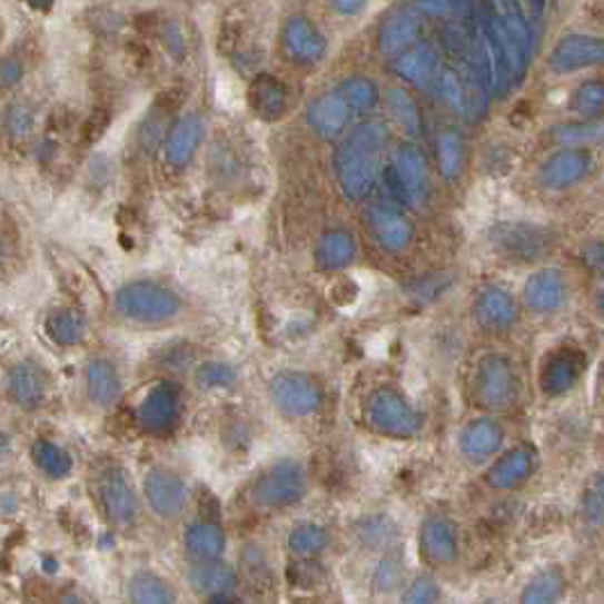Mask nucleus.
<instances>
[{"instance_id": "obj_46", "label": "nucleus", "mask_w": 604, "mask_h": 604, "mask_svg": "<svg viewBox=\"0 0 604 604\" xmlns=\"http://www.w3.org/2000/svg\"><path fill=\"white\" fill-rule=\"evenodd\" d=\"M237 382V370L226 362H207L196 370V387L202 392L228 389Z\"/></svg>"}, {"instance_id": "obj_53", "label": "nucleus", "mask_w": 604, "mask_h": 604, "mask_svg": "<svg viewBox=\"0 0 604 604\" xmlns=\"http://www.w3.org/2000/svg\"><path fill=\"white\" fill-rule=\"evenodd\" d=\"M423 19H446L453 12V0H414L409 6Z\"/></svg>"}, {"instance_id": "obj_51", "label": "nucleus", "mask_w": 604, "mask_h": 604, "mask_svg": "<svg viewBox=\"0 0 604 604\" xmlns=\"http://www.w3.org/2000/svg\"><path fill=\"white\" fill-rule=\"evenodd\" d=\"M26 78V65L19 55L0 58V91H14Z\"/></svg>"}, {"instance_id": "obj_30", "label": "nucleus", "mask_w": 604, "mask_h": 604, "mask_svg": "<svg viewBox=\"0 0 604 604\" xmlns=\"http://www.w3.org/2000/svg\"><path fill=\"white\" fill-rule=\"evenodd\" d=\"M250 105L264 121H278L289 112V91L276 76L261 73L250 85Z\"/></svg>"}, {"instance_id": "obj_9", "label": "nucleus", "mask_w": 604, "mask_h": 604, "mask_svg": "<svg viewBox=\"0 0 604 604\" xmlns=\"http://www.w3.org/2000/svg\"><path fill=\"white\" fill-rule=\"evenodd\" d=\"M268 398L280 414L305 418L323 407V389L309 373L285 370L270 379Z\"/></svg>"}, {"instance_id": "obj_2", "label": "nucleus", "mask_w": 604, "mask_h": 604, "mask_svg": "<svg viewBox=\"0 0 604 604\" xmlns=\"http://www.w3.org/2000/svg\"><path fill=\"white\" fill-rule=\"evenodd\" d=\"M387 139V126L382 121H366L353 128L337 148L335 174L348 200H364L375 189Z\"/></svg>"}, {"instance_id": "obj_57", "label": "nucleus", "mask_w": 604, "mask_h": 604, "mask_svg": "<svg viewBox=\"0 0 604 604\" xmlns=\"http://www.w3.org/2000/svg\"><path fill=\"white\" fill-rule=\"evenodd\" d=\"M327 3L341 17H357L366 8V0H327Z\"/></svg>"}, {"instance_id": "obj_17", "label": "nucleus", "mask_w": 604, "mask_h": 604, "mask_svg": "<svg viewBox=\"0 0 604 604\" xmlns=\"http://www.w3.org/2000/svg\"><path fill=\"white\" fill-rule=\"evenodd\" d=\"M602 60H604V41L600 37L573 32L557 41V46L551 52V58H547V67H551L557 76H568V73L600 67Z\"/></svg>"}, {"instance_id": "obj_40", "label": "nucleus", "mask_w": 604, "mask_h": 604, "mask_svg": "<svg viewBox=\"0 0 604 604\" xmlns=\"http://www.w3.org/2000/svg\"><path fill=\"white\" fill-rule=\"evenodd\" d=\"M169 112H171L169 107L155 105L146 115V119L141 121V126L137 130V148L141 155H155L161 148L164 137H167L169 126H171Z\"/></svg>"}, {"instance_id": "obj_39", "label": "nucleus", "mask_w": 604, "mask_h": 604, "mask_svg": "<svg viewBox=\"0 0 604 604\" xmlns=\"http://www.w3.org/2000/svg\"><path fill=\"white\" fill-rule=\"evenodd\" d=\"M28 496V486L21 477L12 475V471L0 475V523H17L26 514Z\"/></svg>"}, {"instance_id": "obj_33", "label": "nucleus", "mask_w": 604, "mask_h": 604, "mask_svg": "<svg viewBox=\"0 0 604 604\" xmlns=\"http://www.w3.org/2000/svg\"><path fill=\"white\" fill-rule=\"evenodd\" d=\"M185 551L194 562H207V560H221L226 553V532L221 525L209 523V521H198L187 525L185 536Z\"/></svg>"}, {"instance_id": "obj_32", "label": "nucleus", "mask_w": 604, "mask_h": 604, "mask_svg": "<svg viewBox=\"0 0 604 604\" xmlns=\"http://www.w3.org/2000/svg\"><path fill=\"white\" fill-rule=\"evenodd\" d=\"M503 442H505V432L496 420L477 418L464 427L459 436V448L468 459L482 462L486 457L496 455Z\"/></svg>"}, {"instance_id": "obj_18", "label": "nucleus", "mask_w": 604, "mask_h": 604, "mask_svg": "<svg viewBox=\"0 0 604 604\" xmlns=\"http://www.w3.org/2000/svg\"><path fill=\"white\" fill-rule=\"evenodd\" d=\"M392 171L400 185L405 205L423 209L427 200V164L423 152L412 143L398 146L392 159Z\"/></svg>"}, {"instance_id": "obj_50", "label": "nucleus", "mask_w": 604, "mask_h": 604, "mask_svg": "<svg viewBox=\"0 0 604 604\" xmlns=\"http://www.w3.org/2000/svg\"><path fill=\"white\" fill-rule=\"evenodd\" d=\"M19 448V429L14 425H0V475L12 471Z\"/></svg>"}, {"instance_id": "obj_6", "label": "nucleus", "mask_w": 604, "mask_h": 604, "mask_svg": "<svg viewBox=\"0 0 604 604\" xmlns=\"http://www.w3.org/2000/svg\"><path fill=\"white\" fill-rule=\"evenodd\" d=\"M473 389L479 407L503 414L512 412L521 403L523 384L507 357L486 355L477 364Z\"/></svg>"}, {"instance_id": "obj_8", "label": "nucleus", "mask_w": 604, "mask_h": 604, "mask_svg": "<svg viewBox=\"0 0 604 604\" xmlns=\"http://www.w3.org/2000/svg\"><path fill=\"white\" fill-rule=\"evenodd\" d=\"M80 389L85 403L91 409L98 412L115 409L123 400L126 392L123 373L119 364L105 353L89 355L80 368Z\"/></svg>"}, {"instance_id": "obj_21", "label": "nucleus", "mask_w": 604, "mask_h": 604, "mask_svg": "<svg viewBox=\"0 0 604 604\" xmlns=\"http://www.w3.org/2000/svg\"><path fill=\"white\" fill-rule=\"evenodd\" d=\"M283 46L298 65H318L327 55V39L303 14H294L283 26Z\"/></svg>"}, {"instance_id": "obj_44", "label": "nucleus", "mask_w": 604, "mask_h": 604, "mask_svg": "<svg viewBox=\"0 0 604 604\" xmlns=\"http://www.w3.org/2000/svg\"><path fill=\"white\" fill-rule=\"evenodd\" d=\"M571 109L582 117V119H600L602 109H604V85L602 80H586L582 82L573 98H571Z\"/></svg>"}, {"instance_id": "obj_13", "label": "nucleus", "mask_w": 604, "mask_h": 604, "mask_svg": "<svg viewBox=\"0 0 604 604\" xmlns=\"http://www.w3.org/2000/svg\"><path fill=\"white\" fill-rule=\"evenodd\" d=\"M39 333L55 350H78L89 339L87 311L76 303H52L41 314Z\"/></svg>"}, {"instance_id": "obj_5", "label": "nucleus", "mask_w": 604, "mask_h": 604, "mask_svg": "<svg viewBox=\"0 0 604 604\" xmlns=\"http://www.w3.org/2000/svg\"><path fill=\"white\" fill-rule=\"evenodd\" d=\"M307 493V473L296 459H278L266 466L250 486V498L261 509H289Z\"/></svg>"}, {"instance_id": "obj_47", "label": "nucleus", "mask_w": 604, "mask_h": 604, "mask_svg": "<svg viewBox=\"0 0 604 604\" xmlns=\"http://www.w3.org/2000/svg\"><path fill=\"white\" fill-rule=\"evenodd\" d=\"M438 93H442L444 102L457 115H466V87L462 80V73L453 69H444L436 78Z\"/></svg>"}, {"instance_id": "obj_3", "label": "nucleus", "mask_w": 604, "mask_h": 604, "mask_svg": "<svg viewBox=\"0 0 604 604\" xmlns=\"http://www.w3.org/2000/svg\"><path fill=\"white\" fill-rule=\"evenodd\" d=\"M89 496L117 534H130L141 523V493L137 491L128 468L117 457H98L89 466Z\"/></svg>"}, {"instance_id": "obj_59", "label": "nucleus", "mask_w": 604, "mask_h": 604, "mask_svg": "<svg viewBox=\"0 0 604 604\" xmlns=\"http://www.w3.org/2000/svg\"><path fill=\"white\" fill-rule=\"evenodd\" d=\"M529 6H532V10L536 14H541L545 10V6H547V0H529Z\"/></svg>"}, {"instance_id": "obj_19", "label": "nucleus", "mask_w": 604, "mask_h": 604, "mask_svg": "<svg viewBox=\"0 0 604 604\" xmlns=\"http://www.w3.org/2000/svg\"><path fill=\"white\" fill-rule=\"evenodd\" d=\"M366 226L373 239L389 253H400L414 241V226L398 207L373 205L366 209Z\"/></svg>"}, {"instance_id": "obj_48", "label": "nucleus", "mask_w": 604, "mask_h": 604, "mask_svg": "<svg viewBox=\"0 0 604 604\" xmlns=\"http://www.w3.org/2000/svg\"><path fill=\"white\" fill-rule=\"evenodd\" d=\"M453 285V276L450 273H432L427 278H418L414 280L407 291L414 300L418 303H432L436 298H442V294H446Z\"/></svg>"}, {"instance_id": "obj_54", "label": "nucleus", "mask_w": 604, "mask_h": 604, "mask_svg": "<svg viewBox=\"0 0 604 604\" xmlns=\"http://www.w3.org/2000/svg\"><path fill=\"white\" fill-rule=\"evenodd\" d=\"M584 518L593 525H600L602 523V479L597 477L595 484L586 491V496H584Z\"/></svg>"}, {"instance_id": "obj_49", "label": "nucleus", "mask_w": 604, "mask_h": 604, "mask_svg": "<svg viewBox=\"0 0 604 604\" xmlns=\"http://www.w3.org/2000/svg\"><path fill=\"white\" fill-rule=\"evenodd\" d=\"M359 536L366 541V545L379 547V545L392 543V538L396 534H394L392 521L382 518V516H370V518H366V521L359 523Z\"/></svg>"}, {"instance_id": "obj_26", "label": "nucleus", "mask_w": 604, "mask_h": 604, "mask_svg": "<svg viewBox=\"0 0 604 604\" xmlns=\"http://www.w3.org/2000/svg\"><path fill=\"white\" fill-rule=\"evenodd\" d=\"M420 553L434 566H446L457 560L459 543L455 525L446 516H429L420 525Z\"/></svg>"}, {"instance_id": "obj_12", "label": "nucleus", "mask_w": 604, "mask_h": 604, "mask_svg": "<svg viewBox=\"0 0 604 604\" xmlns=\"http://www.w3.org/2000/svg\"><path fill=\"white\" fill-rule=\"evenodd\" d=\"M141 503L161 521L178 518L187 503L189 488L187 482L167 466H152L141 479Z\"/></svg>"}, {"instance_id": "obj_14", "label": "nucleus", "mask_w": 604, "mask_h": 604, "mask_svg": "<svg viewBox=\"0 0 604 604\" xmlns=\"http://www.w3.org/2000/svg\"><path fill=\"white\" fill-rule=\"evenodd\" d=\"M39 137L37 105L28 98H12L0 109V148L10 157H26L32 152Z\"/></svg>"}, {"instance_id": "obj_43", "label": "nucleus", "mask_w": 604, "mask_h": 604, "mask_svg": "<svg viewBox=\"0 0 604 604\" xmlns=\"http://www.w3.org/2000/svg\"><path fill=\"white\" fill-rule=\"evenodd\" d=\"M289 551L298 557H316L329 545V534L316 523H300L289 534Z\"/></svg>"}, {"instance_id": "obj_55", "label": "nucleus", "mask_w": 604, "mask_h": 604, "mask_svg": "<svg viewBox=\"0 0 604 604\" xmlns=\"http://www.w3.org/2000/svg\"><path fill=\"white\" fill-rule=\"evenodd\" d=\"M375 582L379 591H394V586L400 582V568L392 560H384L375 573Z\"/></svg>"}, {"instance_id": "obj_1", "label": "nucleus", "mask_w": 604, "mask_h": 604, "mask_svg": "<svg viewBox=\"0 0 604 604\" xmlns=\"http://www.w3.org/2000/svg\"><path fill=\"white\" fill-rule=\"evenodd\" d=\"M55 373L39 353H17L0 368V407L14 420L43 414L55 398Z\"/></svg>"}, {"instance_id": "obj_15", "label": "nucleus", "mask_w": 604, "mask_h": 604, "mask_svg": "<svg viewBox=\"0 0 604 604\" xmlns=\"http://www.w3.org/2000/svg\"><path fill=\"white\" fill-rule=\"evenodd\" d=\"M26 457L37 479L62 484L76 473L73 450L52 434H34L26 444Z\"/></svg>"}, {"instance_id": "obj_34", "label": "nucleus", "mask_w": 604, "mask_h": 604, "mask_svg": "<svg viewBox=\"0 0 604 604\" xmlns=\"http://www.w3.org/2000/svg\"><path fill=\"white\" fill-rule=\"evenodd\" d=\"M357 257V239L353 232L337 228L327 230L314 248V261L320 270H341Z\"/></svg>"}, {"instance_id": "obj_10", "label": "nucleus", "mask_w": 604, "mask_h": 604, "mask_svg": "<svg viewBox=\"0 0 604 604\" xmlns=\"http://www.w3.org/2000/svg\"><path fill=\"white\" fill-rule=\"evenodd\" d=\"M182 414V392L176 382L161 379L135 407V425L148 436L171 432Z\"/></svg>"}, {"instance_id": "obj_20", "label": "nucleus", "mask_w": 604, "mask_h": 604, "mask_svg": "<svg viewBox=\"0 0 604 604\" xmlns=\"http://www.w3.org/2000/svg\"><path fill=\"white\" fill-rule=\"evenodd\" d=\"M566 278L555 266L534 270L523 287V303L534 314H553L566 303Z\"/></svg>"}, {"instance_id": "obj_23", "label": "nucleus", "mask_w": 604, "mask_h": 604, "mask_svg": "<svg viewBox=\"0 0 604 604\" xmlns=\"http://www.w3.org/2000/svg\"><path fill=\"white\" fill-rule=\"evenodd\" d=\"M350 112L353 109L346 105V100L339 96V91H327L314 98L307 105V126L320 137V139H339L348 123H350Z\"/></svg>"}, {"instance_id": "obj_52", "label": "nucleus", "mask_w": 604, "mask_h": 604, "mask_svg": "<svg viewBox=\"0 0 604 604\" xmlns=\"http://www.w3.org/2000/svg\"><path fill=\"white\" fill-rule=\"evenodd\" d=\"M438 600V584L429 575H418L403 593V602H416L427 604Z\"/></svg>"}, {"instance_id": "obj_38", "label": "nucleus", "mask_w": 604, "mask_h": 604, "mask_svg": "<svg viewBox=\"0 0 604 604\" xmlns=\"http://www.w3.org/2000/svg\"><path fill=\"white\" fill-rule=\"evenodd\" d=\"M384 102H387V109L392 119L409 135V137H418L423 130V117L418 102L414 100V96L407 89L400 87H392L384 96Z\"/></svg>"}, {"instance_id": "obj_56", "label": "nucleus", "mask_w": 604, "mask_h": 604, "mask_svg": "<svg viewBox=\"0 0 604 604\" xmlns=\"http://www.w3.org/2000/svg\"><path fill=\"white\" fill-rule=\"evenodd\" d=\"M161 39L167 43L169 52L176 55V58H182L185 55V34L180 30V26L176 21H169L167 26L161 28Z\"/></svg>"}, {"instance_id": "obj_35", "label": "nucleus", "mask_w": 604, "mask_h": 604, "mask_svg": "<svg viewBox=\"0 0 604 604\" xmlns=\"http://www.w3.org/2000/svg\"><path fill=\"white\" fill-rule=\"evenodd\" d=\"M126 597L137 604H171L178 600L176 586L155 571H137L126 582Z\"/></svg>"}, {"instance_id": "obj_11", "label": "nucleus", "mask_w": 604, "mask_h": 604, "mask_svg": "<svg viewBox=\"0 0 604 604\" xmlns=\"http://www.w3.org/2000/svg\"><path fill=\"white\" fill-rule=\"evenodd\" d=\"M491 244L512 261H534L555 248V235L536 224H498L491 230Z\"/></svg>"}, {"instance_id": "obj_36", "label": "nucleus", "mask_w": 604, "mask_h": 604, "mask_svg": "<svg viewBox=\"0 0 604 604\" xmlns=\"http://www.w3.org/2000/svg\"><path fill=\"white\" fill-rule=\"evenodd\" d=\"M438 171L446 180H457L466 167V141L457 128H446L436 137Z\"/></svg>"}, {"instance_id": "obj_16", "label": "nucleus", "mask_w": 604, "mask_h": 604, "mask_svg": "<svg viewBox=\"0 0 604 604\" xmlns=\"http://www.w3.org/2000/svg\"><path fill=\"white\" fill-rule=\"evenodd\" d=\"M593 169V157L586 148L564 146L547 157L538 169V185L547 191H564L580 185Z\"/></svg>"}, {"instance_id": "obj_41", "label": "nucleus", "mask_w": 604, "mask_h": 604, "mask_svg": "<svg viewBox=\"0 0 604 604\" xmlns=\"http://www.w3.org/2000/svg\"><path fill=\"white\" fill-rule=\"evenodd\" d=\"M21 259V235L8 209L0 207V283L8 280Z\"/></svg>"}, {"instance_id": "obj_28", "label": "nucleus", "mask_w": 604, "mask_h": 604, "mask_svg": "<svg viewBox=\"0 0 604 604\" xmlns=\"http://www.w3.org/2000/svg\"><path fill=\"white\" fill-rule=\"evenodd\" d=\"M420 21L423 17L416 14L412 8L389 14L379 23V30H377L379 52L387 55V58H396V55L414 46L420 34Z\"/></svg>"}, {"instance_id": "obj_58", "label": "nucleus", "mask_w": 604, "mask_h": 604, "mask_svg": "<svg viewBox=\"0 0 604 604\" xmlns=\"http://www.w3.org/2000/svg\"><path fill=\"white\" fill-rule=\"evenodd\" d=\"M21 3H26L28 8H32L37 12H48L55 6V0H21Z\"/></svg>"}, {"instance_id": "obj_27", "label": "nucleus", "mask_w": 604, "mask_h": 604, "mask_svg": "<svg viewBox=\"0 0 604 604\" xmlns=\"http://www.w3.org/2000/svg\"><path fill=\"white\" fill-rule=\"evenodd\" d=\"M584 368V359L575 350H557L545 359L538 377V387L545 396H564L568 394Z\"/></svg>"}, {"instance_id": "obj_7", "label": "nucleus", "mask_w": 604, "mask_h": 604, "mask_svg": "<svg viewBox=\"0 0 604 604\" xmlns=\"http://www.w3.org/2000/svg\"><path fill=\"white\" fill-rule=\"evenodd\" d=\"M366 418L375 432L392 438H412L420 432V414L394 387H379L370 394Z\"/></svg>"}, {"instance_id": "obj_42", "label": "nucleus", "mask_w": 604, "mask_h": 604, "mask_svg": "<svg viewBox=\"0 0 604 604\" xmlns=\"http://www.w3.org/2000/svg\"><path fill=\"white\" fill-rule=\"evenodd\" d=\"M339 96L346 100V105L353 112H370V109L379 100L377 85L366 76H350L339 85Z\"/></svg>"}, {"instance_id": "obj_37", "label": "nucleus", "mask_w": 604, "mask_h": 604, "mask_svg": "<svg viewBox=\"0 0 604 604\" xmlns=\"http://www.w3.org/2000/svg\"><path fill=\"white\" fill-rule=\"evenodd\" d=\"M566 591V575L560 566H551L536 573L523 588L521 602L525 604H551L557 602Z\"/></svg>"}, {"instance_id": "obj_24", "label": "nucleus", "mask_w": 604, "mask_h": 604, "mask_svg": "<svg viewBox=\"0 0 604 604\" xmlns=\"http://www.w3.org/2000/svg\"><path fill=\"white\" fill-rule=\"evenodd\" d=\"M473 316L488 333H505L518 320V303L503 287H484L473 303Z\"/></svg>"}, {"instance_id": "obj_4", "label": "nucleus", "mask_w": 604, "mask_h": 604, "mask_svg": "<svg viewBox=\"0 0 604 604\" xmlns=\"http://www.w3.org/2000/svg\"><path fill=\"white\" fill-rule=\"evenodd\" d=\"M185 309V300L176 289L159 280H128L123 283L112 298H109V311L126 325L157 327L176 320Z\"/></svg>"}, {"instance_id": "obj_45", "label": "nucleus", "mask_w": 604, "mask_h": 604, "mask_svg": "<svg viewBox=\"0 0 604 604\" xmlns=\"http://www.w3.org/2000/svg\"><path fill=\"white\" fill-rule=\"evenodd\" d=\"M553 139L560 141L562 146H575V148H584L591 146L595 141H600L602 137V126L597 119H584L580 123H562L555 126L551 130Z\"/></svg>"}, {"instance_id": "obj_22", "label": "nucleus", "mask_w": 604, "mask_h": 604, "mask_svg": "<svg viewBox=\"0 0 604 604\" xmlns=\"http://www.w3.org/2000/svg\"><path fill=\"white\" fill-rule=\"evenodd\" d=\"M202 135H205V126H202L200 115L187 112V115L178 117L169 126V132H167V137H164V143L159 148L164 155V161H167L169 167H174V169H185L187 164L194 159V155L202 141Z\"/></svg>"}, {"instance_id": "obj_31", "label": "nucleus", "mask_w": 604, "mask_h": 604, "mask_svg": "<svg viewBox=\"0 0 604 604\" xmlns=\"http://www.w3.org/2000/svg\"><path fill=\"white\" fill-rule=\"evenodd\" d=\"M187 582L189 586L205 595H221V593H232L237 588V573L230 564H224L221 560H207V562H194L187 568Z\"/></svg>"}, {"instance_id": "obj_25", "label": "nucleus", "mask_w": 604, "mask_h": 604, "mask_svg": "<svg viewBox=\"0 0 604 604\" xmlns=\"http://www.w3.org/2000/svg\"><path fill=\"white\" fill-rule=\"evenodd\" d=\"M538 455L529 446H518L498 457V462H493L491 468L486 471V482L491 488L496 491H514L523 486L532 473L536 471Z\"/></svg>"}, {"instance_id": "obj_29", "label": "nucleus", "mask_w": 604, "mask_h": 604, "mask_svg": "<svg viewBox=\"0 0 604 604\" xmlns=\"http://www.w3.org/2000/svg\"><path fill=\"white\" fill-rule=\"evenodd\" d=\"M438 69V52L427 41H416L394 60V71L398 78L407 80L414 87H427Z\"/></svg>"}]
</instances>
